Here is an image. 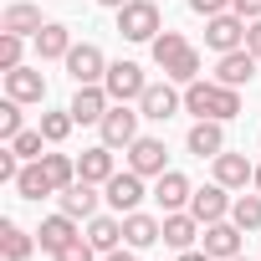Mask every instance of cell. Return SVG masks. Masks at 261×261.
Here are the masks:
<instances>
[{
    "label": "cell",
    "mask_w": 261,
    "mask_h": 261,
    "mask_svg": "<svg viewBox=\"0 0 261 261\" xmlns=\"http://www.w3.org/2000/svg\"><path fill=\"white\" fill-rule=\"evenodd\" d=\"M185 113L230 123V118L241 113V87H225V82H190V87H185Z\"/></svg>",
    "instance_id": "1"
},
{
    "label": "cell",
    "mask_w": 261,
    "mask_h": 261,
    "mask_svg": "<svg viewBox=\"0 0 261 261\" xmlns=\"http://www.w3.org/2000/svg\"><path fill=\"white\" fill-rule=\"evenodd\" d=\"M164 31V16L154 0H128V6L118 11V36L123 41H154Z\"/></svg>",
    "instance_id": "2"
},
{
    "label": "cell",
    "mask_w": 261,
    "mask_h": 261,
    "mask_svg": "<svg viewBox=\"0 0 261 261\" xmlns=\"http://www.w3.org/2000/svg\"><path fill=\"white\" fill-rule=\"evenodd\" d=\"M246 16H236V11H220V16H210L205 21V46L215 51V57H225V51H241L246 46Z\"/></svg>",
    "instance_id": "3"
},
{
    "label": "cell",
    "mask_w": 261,
    "mask_h": 261,
    "mask_svg": "<svg viewBox=\"0 0 261 261\" xmlns=\"http://www.w3.org/2000/svg\"><path fill=\"white\" fill-rule=\"evenodd\" d=\"M102 87H108V97H113V102H139V97H144V87H149V77H144V67H139V62H108Z\"/></svg>",
    "instance_id": "4"
},
{
    "label": "cell",
    "mask_w": 261,
    "mask_h": 261,
    "mask_svg": "<svg viewBox=\"0 0 261 261\" xmlns=\"http://www.w3.org/2000/svg\"><path fill=\"white\" fill-rule=\"evenodd\" d=\"M139 118H144V113H134L128 102H113V108L102 113V123H97L102 144H108V149H128V144L139 139Z\"/></svg>",
    "instance_id": "5"
},
{
    "label": "cell",
    "mask_w": 261,
    "mask_h": 261,
    "mask_svg": "<svg viewBox=\"0 0 261 261\" xmlns=\"http://www.w3.org/2000/svg\"><path fill=\"white\" fill-rule=\"evenodd\" d=\"M174 87H179V82H169V77H164V82H149L144 97H139V113L154 118V123H169V118L185 108V92H174Z\"/></svg>",
    "instance_id": "6"
},
{
    "label": "cell",
    "mask_w": 261,
    "mask_h": 261,
    "mask_svg": "<svg viewBox=\"0 0 261 261\" xmlns=\"http://www.w3.org/2000/svg\"><path fill=\"white\" fill-rule=\"evenodd\" d=\"M241 236H246V230L225 215V220H215V225L200 230V251L215 256V261H230V256H241Z\"/></svg>",
    "instance_id": "7"
},
{
    "label": "cell",
    "mask_w": 261,
    "mask_h": 261,
    "mask_svg": "<svg viewBox=\"0 0 261 261\" xmlns=\"http://www.w3.org/2000/svg\"><path fill=\"white\" fill-rule=\"evenodd\" d=\"M102 200H108L118 215H134V210H139V200H144V174H139V169L113 174V179L102 185Z\"/></svg>",
    "instance_id": "8"
},
{
    "label": "cell",
    "mask_w": 261,
    "mask_h": 261,
    "mask_svg": "<svg viewBox=\"0 0 261 261\" xmlns=\"http://www.w3.org/2000/svg\"><path fill=\"white\" fill-rule=\"evenodd\" d=\"M169 149H164V139H149V134H139L134 144H128V169H139L144 179H159L169 164Z\"/></svg>",
    "instance_id": "9"
},
{
    "label": "cell",
    "mask_w": 261,
    "mask_h": 261,
    "mask_svg": "<svg viewBox=\"0 0 261 261\" xmlns=\"http://www.w3.org/2000/svg\"><path fill=\"white\" fill-rule=\"evenodd\" d=\"M67 77H72L77 87L102 82V77H108V57H102L92 41H82V46H72V51H67Z\"/></svg>",
    "instance_id": "10"
},
{
    "label": "cell",
    "mask_w": 261,
    "mask_h": 261,
    "mask_svg": "<svg viewBox=\"0 0 261 261\" xmlns=\"http://www.w3.org/2000/svg\"><path fill=\"white\" fill-rule=\"evenodd\" d=\"M185 149H190L195 159H215V154H225V123H215V118H195V128L185 134Z\"/></svg>",
    "instance_id": "11"
},
{
    "label": "cell",
    "mask_w": 261,
    "mask_h": 261,
    "mask_svg": "<svg viewBox=\"0 0 261 261\" xmlns=\"http://www.w3.org/2000/svg\"><path fill=\"white\" fill-rule=\"evenodd\" d=\"M230 195H225V185H205V190H195V200H190V215L200 220V225H215V220H225L230 215Z\"/></svg>",
    "instance_id": "12"
},
{
    "label": "cell",
    "mask_w": 261,
    "mask_h": 261,
    "mask_svg": "<svg viewBox=\"0 0 261 261\" xmlns=\"http://www.w3.org/2000/svg\"><path fill=\"white\" fill-rule=\"evenodd\" d=\"M31 41H36V57H41V62H67V51L77 46V41H72V26H62V21H46Z\"/></svg>",
    "instance_id": "13"
},
{
    "label": "cell",
    "mask_w": 261,
    "mask_h": 261,
    "mask_svg": "<svg viewBox=\"0 0 261 261\" xmlns=\"http://www.w3.org/2000/svg\"><path fill=\"white\" fill-rule=\"evenodd\" d=\"M154 200H159V205H164V215H169V210H190L195 190H190V179H185L179 169H164V174L154 179Z\"/></svg>",
    "instance_id": "14"
},
{
    "label": "cell",
    "mask_w": 261,
    "mask_h": 261,
    "mask_svg": "<svg viewBox=\"0 0 261 261\" xmlns=\"http://www.w3.org/2000/svg\"><path fill=\"white\" fill-rule=\"evenodd\" d=\"M200 230H205V225H200L190 210H169V215H164V246H169V251H195Z\"/></svg>",
    "instance_id": "15"
},
{
    "label": "cell",
    "mask_w": 261,
    "mask_h": 261,
    "mask_svg": "<svg viewBox=\"0 0 261 261\" xmlns=\"http://www.w3.org/2000/svg\"><path fill=\"white\" fill-rule=\"evenodd\" d=\"M256 67H261V62H256L246 46H241V51H225V57L215 62V82H225V87H246V82L256 77Z\"/></svg>",
    "instance_id": "16"
},
{
    "label": "cell",
    "mask_w": 261,
    "mask_h": 261,
    "mask_svg": "<svg viewBox=\"0 0 261 261\" xmlns=\"http://www.w3.org/2000/svg\"><path fill=\"white\" fill-rule=\"evenodd\" d=\"M6 97H16V102H46V77L36 67H16V72H6Z\"/></svg>",
    "instance_id": "17"
},
{
    "label": "cell",
    "mask_w": 261,
    "mask_h": 261,
    "mask_svg": "<svg viewBox=\"0 0 261 261\" xmlns=\"http://www.w3.org/2000/svg\"><path fill=\"white\" fill-rule=\"evenodd\" d=\"M108 108H113V97H108L102 82H87V87H77V97H72V118H77V123H102Z\"/></svg>",
    "instance_id": "18"
},
{
    "label": "cell",
    "mask_w": 261,
    "mask_h": 261,
    "mask_svg": "<svg viewBox=\"0 0 261 261\" xmlns=\"http://www.w3.org/2000/svg\"><path fill=\"white\" fill-rule=\"evenodd\" d=\"M113 174H118V164H113V149H108V144H92V149H82V159H77V179L108 185Z\"/></svg>",
    "instance_id": "19"
},
{
    "label": "cell",
    "mask_w": 261,
    "mask_h": 261,
    "mask_svg": "<svg viewBox=\"0 0 261 261\" xmlns=\"http://www.w3.org/2000/svg\"><path fill=\"white\" fill-rule=\"evenodd\" d=\"M256 179V164L246 159V154H215V185H225V190H246Z\"/></svg>",
    "instance_id": "20"
},
{
    "label": "cell",
    "mask_w": 261,
    "mask_h": 261,
    "mask_svg": "<svg viewBox=\"0 0 261 261\" xmlns=\"http://www.w3.org/2000/svg\"><path fill=\"white\" fill-rule=\"evenodd\" d=\"M57 200H62V210H67L72 220H92V215H97V185H92V179H77V185H67Z\"/></svg>",
    "instance_id": "21"
},
{
    "label": "cell",
    "mask_w": 261,
    "mask_h": 261,
    "mask_svg": "<svg viewBox=\"0 0 261 261\" xmlns=\"http://www.w3.org/2000/svg\"><path fill=\"white\" fill-rule=\"evenodd\" d=\"M36 241H41V251H51V256H57L62 246H72V241H77V220H72L67 210H57V215H46V220H41Z\"/></svg>",
    "instance_id": "22"
},
{
    "label": "cell",
    "mask_w": 261,
    "mask_h": 261,
    "mask_svg": "<svg viewBox=\"0 0 261 261\" xmlns=\"http://www.w3.org/2000/svg\"><path fill=\"white\" fill-rule=\"evenodd\" d=\"M123 241L134 246V251H144V246L164 241V220H154V215H144V210H134V215H123Z\"/></svg>",
    "instance_id": "23"
},
{
    "label": "cell",
    "mask_w": 261,
    "mask_h": 261,
    "mask_svg": "<svg viewBox=\"0 0 261 261\" xmlns=\"http://www.w3.org/2000/svg\"><path fill=\"white\" fill-rule=\"evenodd\" d=\"M46 21H41V6H26V0H16V6H6V16H0V31L11 36H36Z\"/></svg>",
    "instance_id": "24"
},
{
    "label": "cell",
    "mask_w": 261,
    "mask_h": 261,
    "mask_svg": "<svg viewBox=\"0 0 261 261\" xmlns=\"http://www.w3.org/2000/svg\"><path fill=\"white\" fill-rule=\"evenodd\" d=\"M16 195H21V200H46V195H57V185L46 179L41 159H26V164H21V174H16Z\"/></svg>",
    "instance_id": "25"
},
{
    "label": "cell",
    "mask_w": 261,
    "mask_h": 261,
    "mask_svg": "<svg viewBox=\"0 0 261 261\" xmlns=\"http://www.w3.org/2000/svg\"><path fill=\"white\" fill-rule=\"evenodd\" d=\"M31 251H36L31 230H21L16 220H6V225H0V256H6V261H26Z\"/></svg>",
    "instance_id": "26"
},
{
    "label": "cell",
    "mask_w": 261,
    "mask_h": 261,
    "mask_svg": "<svg viewBox=\"0 0 261 261\" xmlns=\"http://www.w3.org/2000/svg\"><path fill=\"white\" fill-rule=\"evenodd\" d=\"M87 241H92L97 251H118V241H123V220H118V215H92V220H87Z\"/></svg>",
    "instance_id": "27"
},
{
    "label": "cell",
    "mask_w": 261,
    "mask_h": 261,
    "mask_svg": "<svg viewBox=\"0 0 261 261\" xmlns=\"http://www.w3.org/2000/svg\"><path fill=\"white\" fill-rule=\"evenodd\" d=\"M41 169H46V179L57 185V195H62L67 185H77V159H72V154H41Z\"/></svg>",
    "instance_id": "28"
},
{
    "label": "cell",
    "mask_w": 261,
    "mask_h": 261,
    "mask_svg": "<svg viewBox=\"0 0 261 261\" xmlns=\"http://www.w3.org/2000/svg\"><path fill=\"white\" fill-rule=\"evenodd\" d=\"M149 46H154V62H159V72H164L169 62H179V57L190 51V41H185L179 31H159V36H154Z\"/></svg>",
    "instance_id": "29"
},
{
    "label": "cell",
    "mask_w": 261,
    "mask_h": 261,
    "mask_svg": "<svg viewBox=\"0 0 261 261\" xmlns=\"http://www.w3.org/2000/svg\"><path fill=\"white\" fill-rule=\"evenodd\" d=\"M230 220L241 225V230H261V190L256 195H236V205H230Z\"/></svg>",
    "instance_id": "30"
},
{
    "label": "cell",
    "mask_w": 261,
    "mask_h": 261,
    "mask_svg": "<svg viewBox=\"0 0 261 261\" xmlns=\"http://www.w3.org/2000/svg\"><path fill=\"white\" fill-rule=\"evenodd\" d=\"M72 128H77L72 108H51V113H41V134H46V144H62Z\"/></svg>",
    "instance_id": "31"
},
{
    "label": "cell",
    "mask_w": 261,
    "mask_h": 261,
    "mask_svg": "<svg viewBox=\"0 0 261 261\" xmlns=\"http://www.w3.org/2000/svg\"><path fill=\"white\" fill-rule=\"evenodd\" d=\"M41 144H46V134H41V128H21V134L11 139V149H16L21 159H41Z\"/></svg>",
    "instance_id": "32"
},
{
    "label": "cell",
    "mask_w": 261,
    "mask_h": 261,
    "mask_svg": "<svg viewBox=\"0 0 261 261\" xmlns=\"http://www.w3.org/2000/svg\"><path fill=\"white\" fill-rule=\"evenodd\" d=\"M21 108H26V102H16V97L0 102V139H6V144L21 134Z\"/></svg>",
    "instance_id": "33"
},
{
    "label": "cell",
    "mask_w": 261,
    "mask_h": 261,
    "mask_svg": "<svg viewBox=\"0 0 261 261\" xmlns=\"http://www.w3.org/2000/svg\"><path fill=\"white\" fill-rule=\"evenodd\" d=\"M21 41H26V36H11V31L0 36V72H16V67H26V62H21Z\"/></svg>",
    "instance_id": "34"
},
{
    "label": "cell",
    "mask_w": 261,
    "mask_h": 261,
    "mask_svg": "<svg viewBox=\"0 0 261 261\" xmlns=\"http://www.w3.org/2000/svg\"><path fill=\"white\" fill-rule=\"evenodd\" d=\"M57 261H97V246H92L87 236H77L72 246H62V251H57Z\"/></svg>",
    "instance_id": "35"
},
{
    "label": "cell",
    "mask_w": 261,
    "mask_h": 261,
    "mask_svg": "<svg viewBox=\"0 0 261 261\" xmlns=\"http://www.w3.org/2000/svg\"><path fill=\"white\" fill-rule=\"evenodd\" d=\"M190 11L210 21V16H220V11H230V0H190Z\"/></svg>",
    "instance_id": "36"
},
{
    "label": "cell",
    "mask_w": 261,
    "mask_h": 261,
    "mask_svg": "<svg viewBox=\"0 0 261 261\" xmlns=\"http://www.w3.org/2000/svg\"><path fill=\"white\" fill-rule=\"evenodd\" d=\"M230 11L246 16V21H261V0H230Z\"/></svg>",
    "instance_id": "37"
},
{
    "label": "cell",
    "mask_w": 261,
    "mask_h": 261,
    "mask_svg": "<svg viewBox=\"0 0 261 261\" xmlns=\"http://www.w3.org/2000/svg\"><path fill=\"white\" fill-rule=\"evenodd\" d=\"M246 51L261 62V21H251V26H246Z\"/></svg>",
    "instance_id": "38"
},
{
    "label": "cell",
    "mask_w": 261,
    "mask_h": 261,
    "mask_svg": "<svg viewBox=\"0 0 261 261\" xmlns=\"http://www.w3.org/2000/svg\"><path fill=\"white\" fill-rule=\"evenodd\" d=\"M102 261H134V246H128V251H123V246H118V251H102Z\"/></svg>",
    "instance_id": "39"
},
{
    "label": "cell",
    "mask_w": 261,
    "mask_h": 261,
    "mask_svg": "<svg viewBox=\"0 0 261 261\" xmlns=\"http://www.w3.org/2000/svg\"><path fill=\"white\" fill-rule=\"evenodd\" d=\"M179 261H215V256H205V251H179Z\"/></svg>",
    "instance_id": "40"
},
{
    "label": "cell",
    "mask_w": 261,
    "mask_h": 261,
    "mask_svg": "<svg viewBox=\"0 0 261 261\" xmlns=\"http://www.w3.org/2000/svg\"><path fill=\"white\" fill-rule=\"evenodd\" d=\"M97 6H108V11H123V6H128V0H97Z\"/></svg>",
    "instance_id": "41"
},
{
    "label": "cell",
    "mask_w": 261,
    "mask_h": 261,
    "mask_svg": "<svg viewBox=\"0 0 261 261\" xmlns=\"http://www.w3.org/2000/svg\"><path fill=\"white\" fill-rule=\"evenodd\" d=\"M251 190H261V164H256V179H251Z\"/></svg>",
    "instance_id": "42"
},
{
    "label": "cell",
    "mask_w": 261,
    "mask_h": 261,
    "mask_svg": "<svg viewBox=\"0 0 261 261\" xmlns=\"http://www.w3.org/2000/svg\"><path fill=\"white\" fill-rule=\"evenodd\" d=\"M230 261H246V256H230Z\"/></svg>",
    "instance_id": "43"
}]
</instances>
